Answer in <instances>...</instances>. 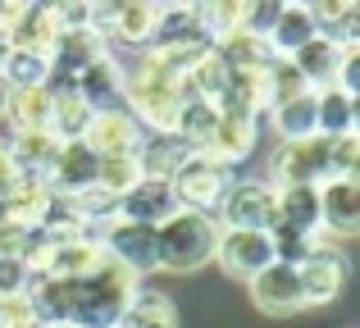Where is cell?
<instances>
[{"mask_svg": "<svg viewBox=\"0 0 360 328\" xmlns=\"http://www.w3.org/2000/svg\"><path fill=\"white\" fill-rule=\"evenodd\" d=\"M274 5H288V0H274Z\"/></svg>", "mask_w": 360, "mask_h": 328, "instance_id": "obj_42", "label": "cell"}, {"mask_svg": "<svg viewBox=\"0 0 360 328\" xmlns=\"http://www.w3.org/2000/svg\"><path fill=\"white\" fill-rule=\"evenodd\" d=\"M82 142H87L91 151L101 155V160H110V155H137V146H141V128H137V119H132L123 105L91 110L87 128H82Z\"/></svg>", "mask_w": 360, "mask_h": 328, "instance_id": "obj_11", "label": "cell"}, {"mask_svg": "<svg viewBox=\"0 0 360 328\" xmlns=\"http://www.w3.org/2000/svg\"><path fill=\"white\" fill-rule=\"evenodd\" d=\"M174 5H192V0H174Z\"/></svg>", "mask_w": 360, "mask_h": 328, "instance_id": "obj_41", "label": "cell"}, {"mask_svg": "<svg viewBox=\"0 0 360 328\" xmlns=\"http://www.w3.org/2000/svg\"><path fill=\"white\" fill-rule=\"evenodd\" d=\"M9 51H14V46H9V32L0 27V64H5V55H9Z\"/></svg>", "mask_w": 360, "mask_h": 328, "instance_id": "obj_39", "label": "cell"}, {"mask_svg": "<svg viewBox=\"0 0 360 328\" xmlns=\"http://www.w3.org/2000/svg\"><path fill=\"white\" fill-rule=\"evenodd\" d=\"M169 187H174V201L178 210H201V214H214L224 201V192L233 187V169L210 160V155L192 151L183 160V169H178L174 178H169Z\"/></svg>", "mask_w": 360, "mask_h": 328, "instance_id": "obj_3", "label": "cell"}, {"mask_svg": "<svg viewBox=\"0 0 360 328\" xmlns=\"http://www.w3.org/2000/svg\"><path fill=\"white\" fill-rule=\"evenodd\" d=\"M73 87H78V96L87 100L91 110L123 105V64H119L110 51H105V55H96V60H91L87 69H78Z\"/></svg>", "mask_w": 360, "mask_h": 328, "instance_id": "obj_17", "label": "cell"}, {"mask_svg": "<svg viewBox=\"0 0 360 328\" xmlns=\"http://www.w3.org/2000/svg\"><path fill=\"white\" fill-rule=\"evenodd\" d=\"M269 187H297V183H328V142L306 137V142H278L269 155Z\"/></svg>", "mask_w": 360, "mask_h": 328, "instance_id": "obj_6", "label": "cell"}, {"mask_svg": "<svg viewBox=\"0 0 360 328\" xmlns=\"http://www.w3.org/2000/svg\"><path fill=\"white\" fill-rule=\"evenodd\" d=\"M178 210V201H174V187L169 183H160V178H141L132 192H123L119 196V219H132V223H165L169 214Z\"/></svg>", "mask_w": 360, "mask_h": 328, "instance_id": "obj_18", "label": "cell"}, {"mask_svg": "<svg viewBox=\"0 0 360 328\" xmlns=\"http://www.w3.org/2000/svg\"><path fill=\"white\" fill-rule=\"evenodd\" d=\"M96 169H101V155L82 137H73V142H60L51 169H46V187L60 196H78L87 187H96Z\"/></svg>", "mask_w": 360, "mask_h": 328, "instance_id": "obj_12", "label": "cell"}, {"mask_svg": "<svg viewBox=\"0 0 360 328\" xmlns=\"http://www.w3.org/2000/svg\"><path fill=\"white\" fill-rule=\"evenodd\" d=\"M210 260H214V265H219L229 278L246 283V278H255V274H260V269L274 260V242H269V232H260V228H219Z\"/></svg>", "mask_w": 360, "mask_h": 328, "instance_id": "obj_8", "label": "cell"}, {"mask_svg": "<svg viewBox=\"0 0 360 328\" xmlns=\"http://www.w3.org/2000/svg\"><path fill=\"white\" fill-rule=\"evenodd\" d=\"M219 223L201 210H174L165 223H155V269L165 274H196L210 265Z\"/></svg>", "mask_w": 360, "mask_h": 328, "instance_id": "obj_1", "label": "cell"}, {"mask_svg": "<svg viewBox=\"0 0 360 328\" xmlns=\"http://www.w3.org/2000/svg\"><path fill=\"white\" fill-rule=\"evenodd\" d=\"M101 247H105V256L115 260V265H123L132 278H146L155 274V228L150 223H132V219H105L96 228Z\"/></svg>", "mask_w": 360, "mask_h": 328, "instance_id": "obj_5", "label": "cell"}, {"mask_svg": "<svg viewBox=\"0 0 360 328\" xmlns=\"http://www.w3.org/2000/svg\"><path fill=\"white\" fill-rule=\"evenodd\" d=\"M214 124H219V105H214V100H196V96H187V100H183V110H178L174 133L183 137L192 151H205V142H210Z\"/></svg>", "mask_w": 360, "mask_h": 328, "instance_id": "obj_29", "label": "cell"}, {"mask_svg": "<svg viewBox=\"0 0 360 328\" xmlns=\"http://www.w3.org/2000/svg\"><path fill=\"white\" fill-rule=\"evenodd\" d=\"M278 192V223L301 237H324L319 232V187L297 183V187H274Z\"/></svg>", "mask_w": 360, "mask_h": 328, "instance_id": "obj_21", "label": "cell"}, {"mask_svg": "<svg viewBox=\"0 0 360 328\" xmlns=\"http://www.w3.org/2000/svg\"><path fill=\"white\" fill-rule=\"evenodd\" d=\"M187 155H192V146H187L178 133L141 137V146H137V169H141V178H160V183H169V178L183 169Z\"/></svg>", "mask_w": 360, "mask_h": 328, "instance_id": "obj_23", "label": "cell"}, {"mask_svg": "<svg viewBox=\"0 0 360 328\" xmlns=\"http://www.w3.org/2000/svg\"><path fill=\"white\" fill-rule=\"evenodd\" d=\"M0 328H46V320L32 296L18 292V296H0Z\"/></svg>", "mask_w": 360, "mask_h": 328, "instance_id": "obj_36", "label": "cell"}, {"mask_svg": "<svg viewBox=\"0 0 360 328\" xmlns=\"http://www.w3.org/2000/svg\"><path fill=\"white\" fill-rule=\"evenodd\" d=\"M214 51H219V60L229 64V69H260V64H269V60H274L269 41H264V37L242 32V27H238L233 37H224Z\"/></svg>", "mask_w": 360, "mask_h": 328, "instance_id": "obj_32", "label": "cell"}, {"mask_svg": "<svg viewBox=\"0 0 360 328\" xmlns=\"http://www.w3.org/2000/svg\"><path fill=\"white\" fill-rule=\"evenodd\" d=\"M255 142H260V119L219 110V124H214V133H210V142H205L201 155H210V160L238 169V160H246V155L255 151Z\"/></svg>", "mask_w": 360, "mask_h": 328, "instance_id": "obj_14", "label": "cell"}, {"mask_svg": "<svg viewBox=\"0 0 360 328\" xmlns=\"http://www.w3.org/2000/svg\"><path fill=\"white\" fill-rule=\"evenodd\" d=\"M274 14H278V5H274V0H242V32L264 37L274 27Z\"/></svg>", "mask_w": 360, "mask_h": 328, "instance_id": "obj_37", "label": "cell"}, {"mask_svg": "<svg viewBox=\"0 0 360 328\" xmlns=\"http://www.w3.org/2000/svg\"><path fill=\"white\" fill-rule=\"evenodd\" d=\"M328 142V178H356L360 169V137L347 133V137H324Z\"/></svg>", "mask_w": 360, "mask_h": 328, "instance_id": "obj_35", "label": "cell"}, {"mask_svg": "<svg viewBox=\"0 0 360 328\" xmlns=\"http://www.w3.org/2000/svg\"><path fill=\"white\" fill-rule=\"evenodd\" d=\"M115 328H178V310L165 292H150V287H137L128 301V310L119 315Z\"/></svg>", "mask_w": 360, "mask_h": 328, "instance_id": "obj_27", "label": "cell"}, {"mask_svg": "<svg viewBox=\"0 0 360 328\" xmlns=\"http://www.w3.org/2000/svg\"><path fill=\"white\" fill-rule=\"evenodd\" d=\"M338 55H342V41H333V37H310L306 46H301L297 55H288L292 64L301 69V78L310 82V87H333V73H338Z\"/></svg>", "mask_w": 360, "mask_h": 328, "instance_id": "obj_24", "label": "cell"}, {"mask_svg": "<svg viewBox=\"0 0 360 328\" xmlns=\"http://www.w3.org/2000/svg\"><path fill=\"white\" fill-rule=\"evenodd\" d=\"M46 87H51V137L55 142L82 137V128H87V119H91V105L78 96L73 78H51Z\"/></svg>", "mask_w": 360, "mask_h": 328, "instance_id": "obj_19", "label": "cell"}, {"mask_svg": "<svg viewBox=\"0 0 360 328\" xmlns=\"http://www.w3.org/2000/svg\"><path fill=\"white\" fill-rule=\"evenodd\" d=\"M27 283H32V274H27L23 260H18V256H0V296L27 292Z\"/></svg>", "mask_w": 360, "mask_h": 328, "instance_id": "obj_38", "label": "cell"}, {"mask_svg": "<svg viewBox=\"0 0 360 328\" xmlns=\"http://www.w3.org/2000/svg\"><path fill=\"white\" fill-rule=\"evenodd\" d=\"M0 78L9 87H46L51 82V55L41 51H9L0 64Z\"/></svg>", "mask_w": 360, "mask_h": 328, "instance_id": "obj_30", "label": "cell"}, {"mask_svg": "<svg viewBox=\"0 0 360 328\" xmlns=\"http://www.w3.org/2000/svg\"><path fill=\"white\" fill-rule=\"evenodd\" d=\"M315 133L319 137L356 133V96H347L338 87H319L315 91Z\"/></svg>", "mask_w": 360, "mask_h": 328, "instance_id": "obj_26", "label": "cell"}, {"mask_svg": "<svg viewBox=\"0 0 360 328\" xmlns=\"http://www.w3.org/2000/svg\"><path fill=\"white\" fill-rule=\"evenodd\" d=\"M105 265V247L91 232H78V237H51V265H46V278H87Z\"/></svg>", "mask_w": 360, "mask_h": 328, "instance_id": "obj_15", "label": "cell"}, {"mask_svg": "<svg viewBox=\"0 0 360 328\" xmlns=\"http://www.w3.org/2000/svg\"><path fill=\"white\" fill-rule=\"evenodd\" d=\"M192 23L205 37V46H219L242 27V0H192Z\"/></svg>", "mask_w": 360, "mask_h": 328, "instance_id": "obj_25", "label": "cell"}, {"mask_svg": "<svg viewBox=\"0 0 360 328\" xmlns=\"http://www.w3.org/2000/svg\"><path fill=\"white\" fill-rule=\"evenodd\" d=\"M5 32H9V46H14V51L51 55L55 41H60V32H64V18H60V9H51V5H23Z\"/></svg>", "mask_w": 360, "mask_h": 328, "instance_id": "obj_16", "label": "cell"}, {"mask_svg": "<svg viewBox=\"0 0 360 328\" xmlns=\"http://www.w3.org/2000/svg\"><path fill=\"white\" fill-rule=\"evenodd\" d=\"M269 124H274V133H278V142H306V137H319L315 133V91L274 105Z\"/></svg>", "mask_w": 360, "mask_h": 328, "instance_id": "obj_28", "label": "cell"}, {"mask_svg": "<svg viewBox=\"0 0 360 328\" xmlns=\"http://www.w3.org/2000/svg\"><path fill=\"white\" fill-rule=\"evenodd\" d=\"M9 133H51V87H9Z\"/></svg>", "mask_w": 360, "mask_h": 328, "instance_id": "obj_22", "label": "cell"}, {"mask_svg": "<svg viewBox=\"0 0 360 328\" xmlns=\"http://www.w3.org/2000/svg\"><path fill=\"white\" fill-rule=\"evenodd\" d=\"M297 278H301V296H306V306H328L342 296L347 287V256L338 251V242H315V251H310L306 260L297 265Z\"/></svg>", "mask_w": 360, "mask_h": 328, "instance_id": "obj_9", "label": "cell"}, {"mask_svg": "<svg viewBox=\"0 0 360 328\" xmlns=\"http://www.w3.org/2000/svg\"><path fill=\"white\" fill-rule=\"evenodd\" d=\"M219 228H260L269 232L278 223V192L264 178H233V187L224 192L219 210H214Z\"/></svg>", "mask_w": 360, "mask_h": 328, "instance_id": "obj_4", "label": "cell"}, {"mask_svg": "<svg viewBox=\"0 0 360 328\" xmlns=\"http://www.w3.org/2000/svg\"><path fill=\"white\" fill-rule=\"evenodd\" d=\"M141 183V169H137V155H110V160H101V169H96V187L105 196H119L123 192H132V187Z\"/></svg>", "mask_w": 360, "mask_h": 328, "instance_id": "obj_34", "label": "cell"}, {"mask_svg": "<svg viewBox=\"0 0 360 328\" xmlns=\"http://www.w3.org/2000/svg\"><path fill=\"white\" fill-rule=\"evenodd\" d=\"M264 78H269V110L283 105V100H292V96H306V91H315L306 78H301L297 64L283 60V55H274V60L264 64Z\"/></svg>", "mask_w": 360, "mask_h": 328, "instance_id": "obj_33", "label": "cell"}, {"mask_svg": "<svg viewBox=\"0 0 360 328\" xmlns=\"http://www.w3.org/2000/svg\"><path fill=\"white\" fill-rule=\"evenodd\" d=\"M160 9H165V0H119L115 14L105 18V32L101 37H115L119 46L146 51L155 27H160Z\"/></svg>", "mask_w": 360, "mask_h": 328, "instance_id": "obj_13", "label": "cell"}, {"mask_svg": "<svg viewBox=\"0 0 360 328\" xmlns=\"http://www.w3.org/2000/svg\"><path fill=\"white\" fill-rule=\"evenodd\" d=\"M319 232L328 242H347L360 232V178L319 183Z\"/></svg>", "mask_w": 360, "mask_h": 328, "instance_id": "obj_10", "label": "cell"}, {"mask_svg": "<svg viewBox=\"0 0 360 328\" xmlns=\"http://www.w3.org/2000/svg\"><path fill=\"white\" fill-rule=\"evenodd\" d=\"M310 37H319V23H315V14H310L301 0H288V5H278V14H274V27L264 32V41H269V51L274 55H297L301 46L310 41Z\"/></svg>", "mask_w": 360, "mask_h": 328, "instance_id": "obj_20", "label": "cell"}, {"mask_svg": "<svg viewBox=\"0 0 360 328\" xmlns=\"http://www.w3.org/2000/svg\"><path fill=\"white\" fill-rule=\"evenodd\" d=\"M46 328H78V324H46Z\"/></svg>", "mask_w": 360, "mask_h": 328, "instance_id": "obj_40", "label": "cell"}, {"mask_svg": "<svg viewBox=\"0 0 360 328\" xmlns=\"http://www.w3.org/2000/svg\"><path fill=\"white\" fill-rule=\"evenodd\" d=\"M9 151H14V160L23 173H37L46 178V169H51L55 151H60V142H55L51 133H14L9 137Z\"/></svg>", "mask_w": 360, "mask_h": 328, "instance_id": "obj_31", "label": "cell"}, {"mask_svg": "<svg viewBox=\"0 0 360 328\" xmlns=\"http://www.w3.org/2000/svg\"><path fill=\"white\" fill-rule=\"evenodd\" d=\"M141 278H132L123 265L105 256V265L87 278H73V306H69V324L78 328H115L119 315L128 310L132 292Z\"/></svg>", "mask_w": 360, "mask_h": 328, "instance_id": "obj_2", "label": "cell"}, {"mask_svg": "<svg viewBox=\"0 0 360 328\" xmlns=\"http://www.w3.org/2000/svg\"><path fill=\"white\" fill-rule=\"evenodd\" d=\"M246 292H251V306L269 320H292V315L306 310L297 265H283V260H269L255 278H246Z\"/></svg>", "mask_w": 360, "mask_h": 328, "instance_id": "obj_7", "label": "cell"}, {"mask_svg": "<svg viewBox=\"0 0 360 328\" xmlns=\"http://www.w3.org/2000/svg\"><path fill=\"white\" fill-rule=\"evenodd\" d=\"M78 5H87V0H78Z\"/></svg>", "mask_w": 360, "mask_h": 328, "instance_id": "obj_43", "label": "cell"}]
</instances>
